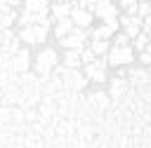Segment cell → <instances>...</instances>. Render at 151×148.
I'll list each match as a JSON object with an SVG mask.
<instances>
[{"label":"cell","instance_id":"obj_1","mask_svg":"<svg viewBox=\"0 0 151 148\" xmlns=\"http://www.w3.org/2000/svg\"><path fill=\"white\" fill-rule=\"evenodd\" d=\"M54 73L61 75V80H64V89H68V92H83L85 85L90 82L87 75L80 73V68H68L66 63H57V66H54Z\"/></svg>","mask_w":151,"mask_h":148},{"label":"cell","instance_id":"obj_24","mask_svg":"<svg viewBox=\"0 0 151 148\" xmlns=\"http://www.w3.org/2000/svg\"><path fill=\"white\" fill-rule=\"evenodd\" d=\"M94 2H97V0H73V5H78V7H87V9H90Z\"/></svg>","mask_w":151,"mask_h":148},{"label":"cell","instance_id":"obj_4","mask_svg":"<svg viewBox=\"0 0 151 148\" xmlns=\"http://www.w3.org/2000/svg\"><path fill=\"white\" fill-rule=\"evenodd\" d=\"M47 33H50V28H45L40 23H28V26L19 28V38L26 45H42L47 40Z\"/></svg>","mask_w":151,"mask_h":148},{"label":"cell","instance_id":"obj_26","mask_svg":"<svg viewBox=\"0 0 151 148\" xmlns=\"http://www.w3.org/2000/svg\"><path fill=\"white\" fill-rule=\"evenodd\" d=\"M116 2H118V0H116Z\"/></svg>","mask_w":151,"mask_h":148},{"label":"cell","instance_id":"obj_13","mask_svg":"<svg viewBox=\"0 0 151 148\" xmlns=\"http://www.w3.org/2000/svg\"><path fill=\"white\" fill-rule=\"evenodd\" d=\"M125 92H130L127 80H125V78H120V75H116V78L111 80V99H113V101H118V99H123V94H125Z\"/></svg>","mask_w":151,"mask_h":148},{"label":"cell","instance_id":"obj_11","mask_svg":"<svg viewBox=\"0 0 151 148\" xmlns=\"http://www.w3.org/2000/svg\"><path fill=\"white\" fill-rule=\"evenodd\" d=\"M71 12H73V2H61V0H57L54 5H50V14H52L54 21L71 16Z\"/></svg>","mask_w":151,"mask_h":148},{"label":"cell","instance_id":"obj_7","mask_svg":"<svg viewBox=\"0 0 151 148\" xmlns=\"http://www.w3.org/2000/svg\"><path fill=\"white\" fill-rule=\"evenodd\" d=\"M92 14L97 16V19H109V16H120V7L116 5V0H97L92 7Z\"/></svg>","mask_w":151,"mask_h":148},{"label":"cell","instance_id":"obj_18","mask_svg":"<svg viewBox=\"0 0 151 148\" xmlns=\"http://www.w3.org/2000/svg\"><path fill=\"white\" fill-rule=\"evenodd\" d=\"M149 45H151V35H149L146 31H142L137 38H132V47H134V52H144Z\"/></svg>","mask_w":151,"mask_h":148},{"label":"cell","instance_id":"obj_23","mask_svg":"<svg viewBox=\"0 0 151 148\" xmlns=\"http://www.w3.org/2000/svg\"><path fill=\"white\" fill-rule=\"evenodd\" d=\"M137 14L144 19V16H149L151 14V0H139V9H137Z\"/></svg>","mask_w":151,"mask_h":148},{"label":"cell","instance_id":"obj_10","mask_svg":"<svg viewBox=\"0 0 151 148\" xmlns=\"http://www.w3.org/2000/svg\"><path fill=\"white\" fill-rule=\"evenodd\" d=\"M31 66V52L26 47H21L17 54H12V70L14 73H26Z\"/></svg>","mask_w":151,"mask_h":148},{"label":"cell","instance_id":"obj_25","mask_svg":"<svg viewBox=\"0 0 151 148\" xmlns=\"http://www.w3.org/2000/svg\"><path fill=\"white\" fill-rule=\"evenodd\" d=\"M61 2H73V0H61Z\"/></svg>","mask_w":151,"mask_h":148},{"label":"cell","instance_id":"obj_12","mask_svg":"<svg viewBox=\"0 0 151 148\" xmlns=\"http://www.w3.org/2000/svg\"><path fill=\"white\" fill-rule=\"evenodd\" d=\"M85 103H87L92 110H106V108H109V94H104V92H92V94L85 99Z\"/></svg>","mask_w":151,"mask_h":148},{"label":"cell","instance_id":"obj_8","mask_svg":"<svg viewBox=\"0 0 151 148\" xmlns=\"http://www.w3.org/2000/svg\"><path fill=\"white\" fill-rule=\"evenodd\" d=\"M118 19H120V28H123L130 38H137V35L142 33V23H144V19H142L139 14H120Z\"/></svg>","mask_w":151,"mask_h":148},{"label":"cell","instance_id":"obj_3","mask_svg":"<svg viewBox=\"0 0 151 148\" xmlns=\"http://www.w3.org/2000/svg\"><path fill=\"white\" fill-rule=\"evenodd\" d=\"M57 63H59V54H57L54 47H45L40 54H35V73H38L40 78L50 75Z\"/></svg>","mask_w":151,"mask_h":148},{"label":"cell","instance_id":"obj_14","mask_svg":"<svg viewBox=\"0 0 151 148\" xmlns=\"http://www.w3.org/2000/svg\"><path fill=\"white\" fill-rule=\"evenodd\" d=\"M73 28H76V23H73V19H71V16H66V19H59V21L54 23V38L59 40V38L68 35Z\"/></svg>","mask_w":151,"mask_h":148},{"label":"cell","instance_id":"obj_2","mask_svg":"<svg viewBox=\"0 0 151 148\" xmlns=\"http://www.w3.org/2000/svg\"><path fill=\"white\" fill-rule=\"evenodd\" d=\"M106 59H109V66H111V68L130 66V63L134 61V47H132V45H111Z\"/></svg>","mask_w":151,"mask_h":148},{"label":"cell","instance_id":"obj_16","mask_svg":"<svg viewBox=\"0 0 151 148\" xmlns=\"http://www.w3.org/2000/svg\"><path fill=\"white\" fill-rule=\"evenodd\" d=\"M64 63H66L68 68H80V66H83L80 49H66V52H64Z\"/></svg>","mask_w":151,"mask_h":148},{"label":"cell","instance_id":"obj_9","mask_svg":"<svg viewBox=\"0 0 151 148\" xmlns=\"http://www.w3.org/2000/svg\"><path fill=\"white\" fill-rule=\"evenodd\" d=\"M71 19H73V23H76V26H80V28H87V26H92V19H94V14H92V9H87V7H78V5H73Z\"/></svg>","mask_w":151,"mask_h":148},{"label":"cell","instance_id":"obj_20","mask_svg":"<svg viewBox=\"0 0 151 148\" xmlns=\"http://www.w3.org/2000/svg\"><path fill=\"white\" fill-rule=\"evenodd\" d=\"M118 7H120L125 14H137V9H139V0H118Z\"/></svg>","mask_w":151,"mask_h":148},{"label":"cell","instance_id":"obj_22","mask_svg":"<svg viewBox=\"0 0 151 148\" xmlns=\"http://www.w3.org/2000/svg\"><path fill=\"white\" fill-rule=\"evenodd\" d=\"M113 45H132V38H130L125 31H120V33L113 35Z\"/></svg>","mask_w":151,"mask_h":148},{"label":"cell","instance_id":"obj_21","mask_svg":"<svg viewBox=\"0 0 151 148\" xmlns=\"http://www.w3.org/2000/svg\"><path fill=\"white\" fill-rule=\"evenodd\" d=\"M80 56H83V66L85 63H90V61H94L97 59V54H94V49L90 47V45H85L83 49H80Z\"/></svg>","mask_w":151,"mask_h":148},{"label":"cell","instance_id":"obj_19","mask_svg":"<svg viewBox=\"0 0 151 148\" xmlns=\"http://www.w3.org/2000/svg\"><path fill=\"white\" fill-rule=\"evenodd\" d=\"M90 47L94 49V54H97V56H106V54H109V49H111L109 40H101V38H92Z\"/></svg>","mask_w":151,"mask_h":148},{"label":"cell","instance_id":"obj_15","mask_svg":"<svg viewBox=\"0 0 151 148\" xmlns=\"http://www.w3.org/2000/svg\"><path fill=\"white\" fill-rule=\"evenodd\" d=\"M24 9L33 14H50V2L47 0H24Z\"/></svg>","mask_w":151,"mask_h":148},{"label":"cell","instance_id":"obj_6","mask_svg":"<svg viewBox=\"0 0 151 148\" xmlns=\"http://www.w3.org/2000/svg\"><path fill=\"white\" fill-rule=\"evenodd\" d=\"M87 38H90V31H85V28L76 26L68 35L59 38V45H61L64 49H83V47L87 45Z\"/></svg>","mask_w":151,"mask_h":148},{"label":"cell","instance_id":"obj_17","mask_svg":"<svg viewBox=\"0 0 151 148\" xmlns=\"http://www.w3.org/2000/svg\"><path fill=\"white\" fill-rule=\"evenodd\" d=\"M116 35V31L109 26V23H101V26H97V28H92L90 31V38H101V40H111Z\"/></svg>","mask_w":151,"mask_h":148},{"label":"cell","instance_id":"obj_5","mask_svg":"<svg viewBox=\"0 0 151 148\" xmlns=\"http://www.w3.org/2000/svg\"><path fill=\"white\" fill-rule=\"evenodd\" d=\"M85 70V75H87V80H92V82H106V70H109V59L106 56H97L94 61H90V63H85L83 66Z\"/></svg>","mask_w":151,"mask_h":148}]
</instances>
